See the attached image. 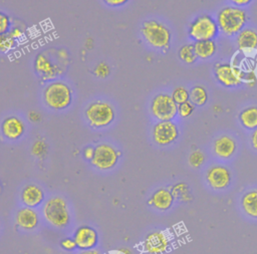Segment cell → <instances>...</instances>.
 I'll return each mask as SVG.
<instances>
[{"label":"cell","instance_id":"obj_1","mask_svg":"<svg viewBox=\"0 0 257 254\" xmlns=\"http://www.w3.org/2000/svg\"><path fill=\"white\" fill-rule=\"evenodd\" d=\"M215 19L220 33L227 37H235L246 27L249 16L244 8L229 4L217 11Z\"/></svg>","mask_w":257,"mask_h":254},{"label":"cell","instance_id":"obj_2","mask_svg":"<svg viewBox=\"0 0 257 254\" xmlns=\"http://www.w3.org/2000/svg\"><path fill=\"white\" fill-rule=\"evenodd\" d=\"M141 34L145 41L155 49L166 51L171 46L172 32L161 21L155 19L144 21L141 27Z\"/></svg>","mask_w":257,"mask_h":254},{"label":"cell","instance_id":"obj_3","mask_svg":"<svg viewBox=\"0 0 257 254\" xmlns=\"http://www.w3.org/2000/svg\"><path fill=\"white\" fill-rule=\"evenodd\" d=\"M220 34L216 19L211 14L203 13L196 16L189 24L188 35L195 41L215 40Z\"/></svg>","mask_w":257,"mask_h":254},{"label":"cell","instance_id":"obj_4","mask_svg":"<svg viewBox=\"0 0 257 254\" xmlns=\"http://www.w3.org/2000/svg\"><path fill=\"white\" fill-rule=\"evenodd\" d=\"M43 99L49 108L55 110L65 109L72 101V90L70 86L63 81H52L45 86Z\"/></svg>","mask_w":257,"mask_h":254},{"label":"cell","instance_id":"obj_5","mask_svg":"<svg viewBox=\"0 0 257 254\" xmlns=\"http://www.w3.org/2000/svg\"><path fill=\"white\" fill-rule=\"evenodd\" d=\"M215 79L227 88H236L243 84L244 68L235 62H217L213 67Z\"/></svg>","mask_w":257,"mask_h":254},{"label":"cell","instance_id":"obj_6","mask_svg":"<svg viewBox=\"0 0 257 254\" xmlns=\"http://www.w3.org/2000/svg\"><path fill=\"white\" fill-rule=\"evenodd\" d=\"M85 117L94 129H102L110 124L115 116L114 109L106 101L96 100L88 104L85 108Z\"/></svg>","mask_w":257,"mask_h":254},{"label":"cell","instance_id":"obj_7","mask_svg":"<svg viewBox=\"0 0 257 254\" xmlns=\"http://www.w3.org/2000/svg\"><path fill=\"white\" fill-rule=\"evenodd\" d=\"M45 219L52 226L62 228L69 224L70 216L66 202L61 197H53L47 200L43 208Z\"/></svg>","mask_w":257,"mask_h":254},{"label":"cell","instance_id":"obj_8","mask_svg":"<svg viewBox=\"0 0 257 254\" xmlns=\"http://www.w3.org/2000/svg\"><path fill=\"white\" fill-rule=\"evenodd\" d=\"M150 110L152 115L159 121L173 120L178 115V104L171 94L160 92L153 97Z\"/></svg>","mask_w":257,"mask_h":254},{"label":"cell","instance_id":"obj_9","mask_svg":"<svg viewBox=\"0 0 257 254\" xmlns=\"http://www.w3.org/2000/svg\"><path fill=\"white\" fill-rule=\"evenodd\" d=\"M179 136V126L173 120L158 121L152 129L153 140L161 147H167L174 144L178 140Z\"/></svg>","mask_w":257,"mask_h":254},{"label":"cell","instance_id":"obj_10","mask_svg":"<svg viewBox=\"0 0 257 254\" xmlns=\"http://www.w3.org/2000/svg\"><path fill=\"white\" fill-rule=\"evenodd\" d=\"M119 156L120 152L111 145L103 143L94 148V154L90 162L98 170H109L116 165Z\"/></svg>","mask_w":257,"mask_h":254},{"label":"cell","instance_id":"obj_11","mask_svg":"<svg viewBox=\"0 0 257 254\" xmlns=\"http://www.w3.org/2000/svg\"><path fill=\"white\" fill-rule=\"evenodd\" d=\"M208 185L215 191H221L228 188L232 181L230 170L222 165L210 167L206 173Z\"/></svg>","mask_w":257,"mask_h":254},{"label":"cell","instance_id":"obj_12","mask_svg":"<svg viewBox=\"0 0 257 254\" xmlns=\"http://www.w3.org/2000/svg\"><path fill=\"white\" fill-rule=\"evenodd\" d=\"M143 246L148 254H164L170 247V238L163 231H154L147 235Z\"/></svg>","mask_w":257,"mask_h":254},{"label":"cell","instance_id":"obj_13","mask_svg":"<svg viewBox=\"0 0 257 254\" xmlns=\"http://www.w3.org/2000/svg\"><path fill=\"white\" fill-rule=\"evenodd\" d=\"M34 69L44 80L55 78L61 73L60 67L55 64L44 52H40L34 59Z\"/></svg>","mask_w":257,"mask_h":254},{"label":"cell","instance_id":"obj_14","mask_svg":"<svg viewBox=\"0 0 257 254\" xmlns=\"http://www.w3.org/2000/svg\"><path fill=\"white\" fill-rule=\"evenodd\" d=\"M214 155L220 160H229L237 151V143L235 139L229 135H221L217 137L212 145Z\"/></svg>","mask_w":257,"mask_h":254},{"label":"cell","instance_id":"obj_15","mask_svg":"<svg viewBox=\"0 0 257 254\" xmlns=\"http://www.w3.org/2000/svg\"><path fill=\"white\" fill-rule=\"evenodd\" d=\"M238 50L245 54H251L257 50V30L251 27H245L235 36Z\"/></svg>","mask_w":257,"mask_h":254},{"label":"cell","instance_id":"obj_16","mask_svg":"<svg viewBox=\"0 0 257 254\" xmlns=\"http://www.w3.org/2000/svg\"><path fill=\"white\" fill-rule=\"evenodd\" d=\"M73 239L78 249L89 250L96 245L98 240V235L92 227L81 226L75 230Z\"/></svg>","mask_w":257,"mask_h":254},{"label":"cell","instance_id":"obj_17","mask_svg":"<svg viewBox=\"0 0 257 254\" xmlns=\"http://www.w3.org/2000/svg\"><path fill=\"white\" fill-rule=\"evenodd\" d=\"M25 131L23 121L17 116L6 117L1 124V132L3 136L9 140L19 139Z\"/></svg>","mask_w":257,"mask_h":254},{"label":"cell","instance_id":"obj_18","mask_svg":"<svg viewBox=\"0 0 257 254\" xmlns=\"http://www.w3.org/2000/svg\"><path fill=\"white\" fill-rule=\"evenodd\" d=\"M174 196L169 189L161 188L154 192L149 200V204L160 211H167L169 210L173 203H174Z\"/></svg>","mask_w":257,"mask_h":254},{"label":"cell","instance_id":"obj_19","mask_svg":"<svg viewBox=\"0 0 257 254\" xmlns=\"http://www.w3.org/2000/svg\"><path fill=\"white\" fill-rule=\"evenodd\" d=\"M44 193L40 187L34 184L25 186L21 192V201L26 207H36L42 203Z\"/></svg>","mask_w":257,"mask_h":254},{"label":"cell","instance_id":"obj_20","mask_svg":"<svg viewBox=\"0 0 257 254\" xmlns=\"http://www.w3.org/2000/svg\"><path fill=\"white\" fill-rule=\"evenodd\" d=\"M16 224L24 230H32L38 225V214L30 207L21 208L16 214Z\"/></svg>","mask_w":257,"mask_h":254},{"label":"cell","instance_id":"obj_21","mask_svg":"<svg viewBox=\"0 0 257 254\" xmlns=\"http://www.w3.org/2000/svg\"><path fill=\"white\" fill-rule=\"evenodd\" d=\"M240 124L246 131H254L257 129V105H249L244 107L238 114Z\"/></svg>","mask_w":257,"mask_h":254},{"label":"cell","instance_id":"obj_22","mask_svg":"<svg viewBox=\"0 0 257 254\" xmlns=\"http://www.w3.org/2000/svg\"><path fill=\"white\" fill-rule=\"evenodd\" d=\"M193 44H194L195 52L198 59H202V60H207L212 58L218 50V44L215 40L195 41Z\"/></svg>","mask_w":257,"mask_h":254},{"label":"cell","instance_id":"obj_23","mask_svg":"<svg viewBox=\"0 0 257 254\" xmlns=\"http://www.w3.org/2000/svg\"><path fill=\"white\" fill-rule=\"evenodd\" d=\"M241 208L248 217L257 219V190H250L242 196Z\"/></svg>","mask_w":257,"mask_h":254},{"label":"cell","instance_id":"obj_24","mask_svg":"<svg viewBox=\"0 0 257 254\" xmlns=\"http://www.w3.org/2000/svg\"><path fill=\"white\" fill-rule=\"evenodd\" d=\"M190 101L195 106H203L209 99V93L204 85L196 84L190 90Z\"/></svg>","mask_w":257,"mask_h":254},{"label":"cell","instance_id":"obj_25","mask_svg":"<svg viewBox=\"0 0 257 254\" xmlns=\"http://www.w3.org/2000/svg\"><path fill=\"white\" fill-rule=\"evenodd\" d=\"M178 56L180 60L186 64H194L198 60L193 43L183 44L178 50Z\"/></svg>","mask_w":257,"mask_h":254},{"label":"cell","instance_id":"obj_26","mask_svg":"<svg viewBox=\"0 0 257 254\" xmlns=\"http://www.w3.org/2000/svg\"><path fill=\"white\" fill-rule=\"evenodd\" d=\"M171 192L175 199H178L183 202H189L192 200V196L189 190V187L186 183H178L171 188Z\"/></svg>","mask_w":257,"mask_h":254},{"label":"cell","instance_id":"obj_27","mask_svg":"<svg viewBox=\"0 0 257 254\" xmlns=\"http://www.w3.org/2000/svg\"><path fill=\"white\" fill-rule=\"evenodd\" d=\"M171 95L177 104H180V103L190 100V91L187 89V87H185L183 85L176 86L173 89Z\"/></svg>","mask_w":257,"mask_h":254},{"label":"cell","instance_id":"obj_28","mask_svg":"<svg viewBox=\"0 0 257 254\" xmlns=\"http://www.w3.org/2000/svg\"><path fill=\"white\" fill-rule=\"evenodd\" d=\"M188 162L191 167L200 168L205 162V155L201 150H195L190 154Z\"/></svg>","mask_w":257,"mask_h":254},{"label":"cell","instance_id":"obj_29","mask_svg":"<svg viewBox=\"0 0 257 254\" xmlns=\"http://www.w3.org/2000/svg\"><path fill=\"white\" fill-rule=\"evenodd\" d=\"M16 43V40L11 37L9 33L0 34V52H7L11 50Z\"/></svg>","mask_w":257,"mask_h":254},{"label":"cell","instance_id":"obj_30","mask_svg":"<svg viewBox=\"0 0 257 254\" xmlns=\"http://www.w3.org/2000/svg\"><path fill=\"white\" fill-rule=\"evenodd\" d=\"M194 110H195V105L190 100L178 104V115L182 118L189 117L190 115H192Z\"/></svg>","mask_w":257,"mask_h":254},{"label":"cell","instance_id":"obj_31","mask_svg":"<svg viewBox=\"0 0 257 254\" xmlns=\"http://www.w3.org/2000/svg\"><path fill=\"white\" fill-rule=\"evenodd\" d=\"M243 83L249 87H254L257 84V73L254 68L244 69Z\"/></svg>","mask_w":257,"mask_h":254},{"label":"cell","instance_id":"obj_32","mask_svg":"<svg viewBox=\"0 0 257 254\" xmlns=\"http://www.w3.org/2000/svg\"><path fill=\"white\" fill-rule=\"evenodd\" d=\"M47 151H48V147H47L46 143L44 141H40V140L34 142V144L32 145V148H31L32 154L36 157L45 156Z\"/></svg>","mask_w":257,"mask_h":254},{"label":"cell","instance_id":"obj_33","mask_svg":"<svg viewBox=\"0 0 257 254\" xmlns=\"http://www.w3.org/2000/svg\"><path fill=\"white\" fill-rule=\"evenodd\" d=\"M94 74L97 76V77H100V78H104L106 76H108L110 74V66L102 61V62H99L95 67H94V70H93Z\"/></svg>","mask_w":257,"mask_h":254},{"label":"cell","instance_id":"obj_34","mask_svg":"<svg viewBox=\"0 0 257 254\" xmlns=\"http://www.w3.org/2000/svg\"><path fill=\"white\" fill-rule=\"evenodd\" d=\"M11 29V19L10 17L0 11V34L8 33Z\"/></svg>","mask_w":257,"mask_h":254},{"label":"cell","instance_id":"obj_35","mask_svg":"<svg viewBox=\"0 0 257 254\" xmlns=\"http://www.w3.org/2000/svg\"><path fill=\"white\" fill-rule=\"evenodd\" d=\"M60 246L67 251H71L74 250L76 248V243L74 241L73 238H64L62 239V241L60 242Z\"/></svg>","mask_w":257,"mask_h":254},{"label":"cell","instance_id":"obj_36","mask_svg":"<svg viewBox=\"0 0 257 254\" xmlns=\"http://www.w3.org/2000/svg\"><path fill=\"white\" fill-rule=\"evenodd\" d=\"M8 33H9V34L11 35V37L14 38L15 40H17V39H19V38H21V37L23 36V30H22L20 27H17V26L12 27Z\"/></svg>","mask_w":257,"mask_h":254},{"label":"cell","instance_id":"obj_37","mask_svg":"<svg viewBox=\"0 0 257 254\" xmlns=\"http://www.w3.org/2000/svg\"><path fill=\"white\" fill-rule=\"evenodd\" d=\"M109 7H120L128 2V0H102Z\"/></svg>","mask_w":257,"mask_h":254},{"label":"cell","instance_id":"obj_38","mask_svg":"<svg viewBox=\"0 0 257 254\" xmlns=\"http://www.w3.org/2000/svg\"><path fill=\"white\" fill-rule=\"evenodd\" d=\"M229 3L231 5H234V6H238V7H246L248 5H250L254 0H228Z\"/></svg>","mask_w":257,"mask_h":254},{"label":"cell","instance_id":"obj_39","mask_svg":"<svg viewBox=\"0 0 257 254\" xmlns=\"http://www.w3.org/2000/svg\"><path fill=\"white\" fill-rule=\"evenodd\" d=\"M249 141H250V145H251L252 149L257 152V129L251 132Z\"/></svg>","mask_w":257,"mask_h":254},{"label":"cell","instance_id":"obj_40","mask_svg":"<svg viewBox=\"0 0 257 254\" xmlns=\"http://www.w3.org/2000/svg\"><path fill=\"white\" fill-rule=\"evenodd\" d=\"M28 118H29V120L32 121V122H38V121H40V119H41V114H40L38 111L31 110V111H29V113H28Z\"/></svg>","mask_w":257,"mask_h":254},{"label":"cell","instance_id":"obj_41","mask_svg":"<svg viewBox=\"0 0 257 254\" xmlns=\"http://www.w3.org/2000/svg\"><path fill=\"white\" fill-rule=\"evenodd\" d=\"M93 154H94V148L92 147H86L84 148L83 150V157L88 160V161H91L92 160V157H93Z\"/></svg>","mask_w":257,"mask_h":254},{"label":"cell","instance_id":"obj_42","mask_svg":"<svg viewBox=\"0 0 257 254\" xmlns=\"http://www.w3.org/2000/svg\"><path fill=\"white\" fill-rule=\"evenodd\" d=\"M111 254H133L132 251L127 248H120L111 252Z\"/></svg>","mask_w":257,"mask_h":254},{"label":"cell","instance_id":"obj_43","mask_svg":"<svg viewBox=\"0 0 257 254\" xmlns=\"http://www.w3.org/2000/svg\"><path fill=\"white\" fill-rule=\"evenodd\" d=\"M79 254H99V252L96 250H93V249H89V250H83Z\"/></svg>","mask_w":257,"mask_h":254}]
</instances>
